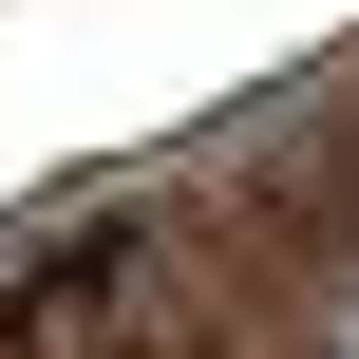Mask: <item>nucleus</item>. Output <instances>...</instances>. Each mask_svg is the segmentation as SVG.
I'll return each mask as SVG.
<instances>
[{
    "label": "nucleus",
    "mask_w": 359,
    "mask_h": 359,
    "mask_svg": "<svg viewBox=\"0 0 359 359\" xmlns=\"http://www.w3.org/2000/svg\"><path fill=\"white\" fill-rule=\"evenodd\" d=\"M341 359H359V322H341Z\"/></svg>",
    "instance_id": "1"
}]
</instances>
